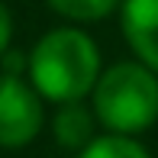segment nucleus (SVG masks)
<instances>
[{"instance_id":"obj_1","label":"nucleus","mask_w":158,"mask_h":158,"mask_svg":"<svg viewBox=\"0 0 158 158\" xmlns=\"http://www.w3.org/2000/svg\"><path fill=\"white\" fill-rule=\"evenodd\" d=\"M26 68L39 97L71 103L94 90L100 77V52L81 29H52L35 42Z\"/></svg>"},{"instance_id":"obj_2","label":"nucleus","mask_w":158,"mask_h":158,"mask_svg":"<svg viewBox=\"0 0 158 158\" xmlns=\"http://www.w3.org/2000/svg\"><path fill=\"white\" fill-rule=\"evenodd\" d=\"M94 116L110 132L139 135L158 119V74L142 61H119L97 77Z\"/></svg>"},{"instance_id":"obj_3","label":"nucleus","mask_w":158,"mask_h":158,"mask_svg":"<svg viewBox=\"0 0 158 158\" xmlns=\"http://www.w3.org/2000/svg\"><path fill=\"white\" fill-rule=\"evenodd\" d=\"M45 123L42 97L16 74H0V148H23Z\"/></svg>"},{"instance_id":"obj_4","label":"nucleus","mask_w":158,"mask_h":158,"mask_svg":"<svg viewBox=\"0 0 158 158\" xmlns=\"http://www.w3.org/2000/svg\"><path fill=\"white\" fill-rule=\"evenodd\" d=\"M123 35L145 68L158 74V0H123Z\"/></svg>"},{"instance_id":"obj_5","label":"nucleus","mask_w":158,"mask_h":158,"mask_svg":"<svg viewBox=\"0 0 158 158\" xmlns=\"http://www.w3.org/2000/svg\"><path fill=\"white\" fill-rule=\"evenodd\" d=\"M94 110H87L81 100L61 103V110L55 113V135L64 148H84L94 139Z\"/></svg>"},{"instance_id":"obj_6","label":"nucleus","mask_w":158,"mask_h":158,"mask_svg":"<svg viewBox=\"0 0 158 158\" xmlns=\"http://www.w3.org/2000/svg\"><path fill=\"white\" fill-rule=\"evenodd\" d=\"M77 158H152V155L145 152L142 142H135V135L106 132V135H94Z\"/></svg>"},{"instance_id":"obj_7","label":"nucleus","mask_w":158,"mask_h":158,"mask_svg":"<svg viewBox=\"0 0 158 158\" xmlns=\"http://www.w3.org/2000/svg\"><path fill=\"white\" fill-rule=\"evenodd\" d=\"M58 16L74 19V23H94L103 19L106 13H113L123 0H45Z\"/></svg>"},{"instance_id":"obj_8","label":"nucleus","mask_w":158,"mask_h":158,"mask_svg":"<svg viewBox=\"0 0 158 158\" xmlns=\"http://www.w3.org/2000/svg\"><path fill=\"white\" fill-rule=\"evenodd\" d=\"M10 35H13V16H10V10L0 3V58H3V52L10 48Z\"/></svg>"}]
</instances>
